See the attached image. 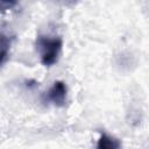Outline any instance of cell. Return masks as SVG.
<instances>
[{"label": "cell", "instance_id": "3", "mask_svg": "<svg viewBox=\"0 0 149 149\" xmlns=\"http://www.w3.org/2000/svg\"><path fill=\"white\" fill-rule=\"evenodd\" d=\"M97 149H121V142L106 133H102L97 142Z\"/></svg>", "mask_w": 149, "mask_h": 149}, {"label": "cell", "instance_id": "5", "mask_svg": "<svg viewBox=\"0 0 149 149\" xmlns=\"http://www.w3.org/2000/svg\"><path fill=\"white\" fill-rule=\"evenodd\" d=\"M14 6H16V2L15 1H0V10L1 12L7 10V9H10Z\"/></svg>", "mask_w": 149, "mask_h": 149}, {"label": "cell", "instance_id": "4", "mask_svg": "<svg viewBox=\"0 0 149 149\" xmlns=\"http://www.w3.org/2000/svg\"><path fill=\"white\" fill-rule=\"evenodd\" d=\"M9 48H10L9 38L6 35L0 34V64L6 59L9 52Z\"/></svg>", "mask_w": 149, "mask_h": 149}, {"label": "cell", "instance_id": "2", "mask_svg": "<svg viewBox=\"0 0 149 149\" xmlns=\"http://www.w3.org/2000/svg\"><path fill=\"white\" fill-rule=\"evenodd\" d=\"M66 94H68V88H66L65 83L62 80H57L49 88L47 97L55 106L63 107L66 102Z\"/></svg>", "mask_w": 149, "mask_h": 149}, {"label": "cell", "instance_id": "1", "mask_svg": "<svg viewBox=\"0 0 149 149\" xmlns=\"http://www.w3.org/2000/svg\"><path fill=\"white\" fill-rule=\"evenodd\" d=\"M36 45L40 52L41 63L44 66H51L57 63L63 47V41L61 37L40 35L36 40Z\"/></svg>", "mask_w": 149, "mask_h": 149}]
</instances>
